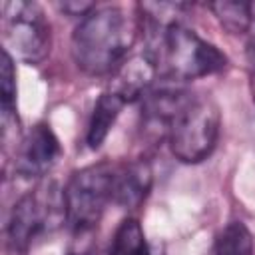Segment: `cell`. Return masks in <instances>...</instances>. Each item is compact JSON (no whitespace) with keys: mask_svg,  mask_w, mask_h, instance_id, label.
Here are the masks:
<instances>
[{"mask_svg":"<svg viewBox=\"0 0 255 255\" xmlns=\"http://www.w3.org/2000/svg\"><path fill=\"white\" fill-rule=\"evenodd\" d=\"M221 114L207 96H191L167 126V145L181 163L207 159L219 139Z\"/></svg>","mask_w":255,"mask_h":255,"instance_id":"277c9868","label":"cell"},{"mask_svg":"<svg viewBox=\"0 0 255 255\" xmlns=\"http://www.w3.org/2000/svg\"><path fill=\"white\" fill-rule=\"evenodd\" d=\"M215 255H253V235L241 221L227 223L215 239Z\"/></svg>","mask_w":255,"mask_h":255,"instance_id":"8fae6325","label":"cell"},{"mask_svg":"<svg viewBox=\"0 0 255 255\" xmlns=\"http://www.w3.org/2000/svg\"><path fill=\"white\" fill-rule=\"evenodd\" d=\"M151 183H153V171L145 159L120 163L114 167L112 203L124 209H135L147 197Z\"/></svg>","mask_w":255,"mask_h":255,"instance_id":"ba28073f","label":"cell"},{"mask_svg":"<svg viewBox=\"0 0 255 255\" xmlns=\"http://www.w3.org/2000/svg\"><path fill=\"white\" fill-rule=\"evenodd\" d=\"M126 104L128 102L112 90L104 92L98 98V102L92 110L90 122H88V129H86V143H88L90 149H98L106 141L112 126L116 124V120L122 114Z\"/></svg>","mask_w":255,"mask_h":255,"instance_id":"9c48e42d","label":"cell"},{"mask_svg":"<svg viewBox=\"0 0 255 255\" xmlns=\"http://www.w3.org/2000/svg\"><path fill=\"white\" fill-rule=\"evenodd\" d=\"M108 255H165L161 245H151L145 239V233L137 219H124L110 243Z\"/></svg>","mask_w":255,"mask_h":255,"instance_id":"30bf717a","label":"cell"},{"mask_svg":"<svg viewBox=\"0 0 255 255\" xmlns=\"http://www.w3.org/2000/svg\"><path fill=\"white\" fill-rule=\"evenodd\" d=\"M114 167L112 163H94L72 173L64 187V209L68 227L84 235L92 231L108 203H112V185H114Z\"/></svg>","mask_w":255,"mask_h":255,"instance_id":"5b68a950","label":"cell"},{"mask_svg":"<svg viewBox=\"0 0 255 255\" xmlns=\"http://www.w3.org/2000/svg\"><path fill=\"white\" fill-rule=\"evenodd\" d=\"M0 98H2V112H16V70H14V60L8 50H2Z\"/></svg>","mask_w":255,"mask_h":255,"instance_id":"4fadbf2b","label":"cell"},{"mask_svg":"<svg viewBox=\"0 0 255 255\" xmlns=\"http://www.w3.org/2000/svg\"><path fill=\"white\" fill-rule=\"evenodd\" d=\"M249 48L255 54V2H251V26H249Z\"/></svg>","mask_w":255,"mask_h":255,"instance_id":"9a60e30c","label":"cell"},{"mask_svg":"<svg viewBox=\"0 0 255 255\" xmlns=\"http://www.w3.org/2000/svg\"><path fill=\"white\" fill-rule=\"evenodd\" d=\"M62 153L60 141L48 124L32 126L14 151V171L28 179L44 177Z\"/></svg>","mask_w":255,"mask_h":255,"instance_id":"52a82bcc","label":"cell"},{"mask_svg":"<svg viewBox=\"0 0 255 255\" xmlns=\"http://www.w3.org/2000/svg\"><path fill=\"white\" fill-rule=\"evenodd\" d=\"M96 8L94 2H62L60 4V10L66 12L68 16H78V18H86L92 10Z\"/></svg>","mask_w":255,"mask_h":255,"instance_id":"5bb4252c","label":"cell"},{"mask_svg":"<svg viewBox=\"0 0 255 255\" xmlns=\"http://www.w3.org/2000/svg\"><path fill=\"white\" fill-rule=\"evenodd\" d=\"M66 223L64 189L48 181L24 193L12 207L6 241L12 253H26L40 237L52 233Z\"/></svg>","mask_w":255,"mask_h":255,"instance_id":"3957f363","label":"cell"},{"mask_svg":"<svg viewBox=\"0 0 255 255\" xmlns=\"http://www.w3.org/2000/svg\"><path fill=\"white\" fill-rule=\"evenodd\" d=\"M251 96H253V102H255V72H253V76H251Z\"/></svg>","mask_w":255,"mask_h":255,"instance_id":"2e32d148","label":"cell"},{"mask_svg":"<svg viewBox=\"0 0 255 255\" xmlns=\"http://www.w3.org/2000/svg\"><path fill=\"white\" fill-rule=\"evenodd\" d=\"M2 30L4 50H12L14 56L26 64H40L50 54L52 32L42 8L36 2L8 0L2 4Z\"/></svg>","mask_w":255,"mask_h":255,"instance_id":"8992f818","label":"cell"},{"mask_svg":"<svg viewBox=\"0 0 255 255\" xmlns=\"http://www.w3.org/2000/svg\"><path fill=\"white\" fill-rule=\"evenodd\" d=\"M137 30L139 22H131L126 10L96 6L72 34V58L88 76L114 74L128 60Z\"/></svg>","mask_w":255,"mask_h":255,"instance_id":"7a4b0ae2","label":"cell"},{"mask_svg":"<svg viewBox=\"0 0 255 255\" xmlns=\"http://www.w3.org/2000/svg\"><path fill=\"white\" fill-rule=\"evenodd\" d=\"M145 32L143 54L151 60L159 80L189 82L217 74L225 68V54L183 22H173L161 28L139 26Z\"/></svg>","mask_w":255,"mask_h":255,"instance_id":"6da1fadb","label":"cell"},{"mask_svg":"<svg viewBox=\"0 0 255 255\" xmlns=\"http://www.w3.org/2000/svg\"><path fill=\"white\" fill-rule=\"evenodd\" d=\"M213 14L217 16L219 24L229 34H247L251 26V2H233L221 0L209 4Z\"/></svg>","mask_w":255,"mask_h":255,"instance_id":"7c38bea8","label":"cell"}]
</instances>
